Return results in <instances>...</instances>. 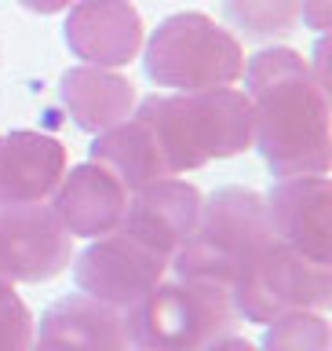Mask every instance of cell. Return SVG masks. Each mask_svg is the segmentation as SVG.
Listing matches in <instances>:
<instances>
[{
    "label": "cell",
    "mask_w": 332,
    "mask_h": 351,
    "mask_svg": "<svg viewBox=\"0 0 332 351\" xmlns=\"http://www.w3.org/2000/svg\"><path fill=\"white\" fill-rule=\"evenodd\" d=\"M248 147L252 99L238 88H216L142 99L136 114L95 136L92 161L110 169L131 194Z\"/></svg>",
    "instance_id": "cell-1"
},
{
    "label": "cell",
    "mask_w": 332,
    "mask_h": 351,
    "mask_svg": "<svg viewBox=\"0 0 332 351\" xmlns=\"http://www.w3.org/2000/svg\"><path fill=\"white\" fill-rule=\"evenodd\" d=\"M241 77L252 99V143L270 176H325L332 165L329 88L314 81L311 62L292 48H263Z\"/></svg>",
    "instance_id": "cell-2"
},
{
    "label": "cell",
    "mask_w": 332,
    "mask_h": 351,
    "mask_svg": "<svg viewBox=\"0 0 332 351\" xmlns=\"http://www.w3.org/2000/svg\"><path fill=\"white\" fill-rule=\"evenodd\" d=\"M270 241L274 234L267 227L263 194L248 186H219L208 202H201L197 227L172 256V267L179 278L234 289V282Z\"/></svg>",
    "instance_id": "cell-3"
},
{
    "label": "cell",
    "mask_w": 332,
    "mask_h": 351,
    "mask_svg": "<svg viewBox=\"0 0 332 351\" xmlns=\"http://www.w3.org/2000/svg\"><path fill=\"white\" fill-rule=\"evenodd\" d=\"M120 318L139 351H205L238 326L230 289L197 278L161 282Z\"/></svg>",
    "instance_id": "cell-4"
},
{
    "label": "cell",
    "mask_w": 332,
    "mask_h": 351,
    "mask_svg": "<svg viewBox=\"0 0 332 351\" xmlns=\"http://www.w3.org/2000/svg\"><path fill=\"white\" fill-rule=\"evenodd\" d=\"M142 70L157 88L175 92H216L245 73L238 37L205 11H175L150 33Z\"/></svg>",
    "instance_id": "cell-5"
},
{
    "label": "cell",
    "mask_w": 332,
    "mask_h": 351,
    "mask_svg": "<svg viewBox=\"0 0 332 351\" xmlns=\"http://www.w3.org/2000/svg\"><path fill=\"white\" fill-rule=\"evenodd\" d=\"M230 300L245 322H274L292 311H325L332 300V263L307 260L274 238L234 282Z\"/></svg>",
    "instance_id": "cell-6"
},
{
    "label": "cell",
    "mask_w": 332,
    "mask_h": 351,
    "mask_svg": "<svg viewBox=\"0 0 332 351\" xmlns=\"http://www.w3.org/2000/svg\"><path fill=\"white\" fill-rule=\"evenodd\" d=\"M172 260L157 256L153 249H146L142 241L120 234H103L88 245L73 263V278L77 289L92 300L114 307L117 315L131 311L150 289H157L168 274Z\"/></svg>",
    "instance_id": "cell-7"
},
{
    "label": "cell",
    "mask_w": 332,
    "mask_h": 351,
    "mask_svg": "<svg viewBox=\"0 0 332 351\" xmlns=\"http://www.w3.org/2000/svg\"><path fill=\"white\" fill-rule=\"evenodd\" d=\"M73 260V238L48 205H0V282H51Z\"/></svg>",
    "instance_id": "cell-8"
},
{
    "label": "cell",
    "mask_w": 332,
    "mask_h": 351,
    "mask_svg": "<svg viewBox=\"0 0 332 351\" xmlns=\"http://www.w3.org/2000/svg\"><path fill=\"white\" fill-rule=\"evenodd\" d=\"M270 234L307 260L332 263V186L325 176L278 180L263 197Z\"/></svg>",
    "instance_id": "cell-9"
},
{
    "label": "cell",
    "mask_w": 332,
    "mask_h": 351,
    "mask_svg": "<svg viewBox=\"0 0 332 351\" xmlns=\"http://www.w3.org/2000/svg\"><path fill=\"white\" fill-rule=\"evenodd\" d=\"M201 191L186 180H157L142 191H131L128 213L120 219V234L142 241L157 256L172 260L179 245L190 238L201 216Z\"/></svg>",
    "instance_id": "cell-10"
},
{
    "label": "cell",
    "mask_w": 332,
    "mask_h": 351,
    "mask_svg": "<svg viewBox=\"0 0 332 351\" xmlns=\"http://www.w3.org/2000/svg\"><path fill=\"white\" fill-rule=\"evenodd\" d=\"M66 44L88 66H125L142 48V15L131 0H81L66 15Z\"/></svg>",
    "instance_id": "cell-11"
},
{
    "label": "cell",
    "mask_w": 332,
    "mask_h": 351,
    "mask_svg": "<svg viewBox=\"0 0 332 351\" xmlns=\"http://www.w3.org/2000/svg\"><path fill=\"white\" fill-rule=\"evenodd\" d=\"M128 186L114 172L88 161L62 176V183L55 186L51 213L59 216L70 238H103L120 227L128 213Z\"/></svg>",
    "instance_id": "cell-12"
},
{
    "label": "cell",
    "mask_w": 332,
    "mask_h": 351,
    "mask_svg": "<svg viewBox=\"0 0 332 351\" xmlns=\"http://www.w3.org/2000/svg\"><path fill=\"white\" fill-rule=\"evenodd\" d=\"M66 176V147L55 136L18 128L0 136V205H44Z\"/></svg>",
    "instance_id": "cell-13"
},
{
    "label": "cell",
    "mask_w": 332,
    "mask_h": 351,
    "mask_svg": "<svg viewBox=\"0 0 332 351\" xmlns=\"http://www.w3.org/2000/svg\"><path fill=\"white\" fill-rule=\"evenodd\" d=\"M29 351H128L125 318L84 293L59 296L40 315Z\"/></svg>",
    "instance_id": "cell-14"
},
{
    "label": "cell",
    "mask_w": 332,
    "mask_h": 351,
    "mask_svg": "<svg viewBox=\"0 0 332 351\" xmlns=\"http://www.w3.org/2000/svg\"><path fill=\"white\" fill-rule=\"evenodd\" d=\"M59 99L70 110L73 125L84 132H106L120 125L136 106V84L106 66H73L59 81Z\"/></svg>",
    "instance_id": "cell-15"
},
{
    "label": "cell",
    "mask_w": 332,
    "mask_h": 351,
    "mask_svg": "<svg viewBox=\"0 0 332 351\" xmlns=\"http://www.w3.org/2000/svg\"><path fill=\"white\" fill-rule=\"evenodd\" d=\"M227 19L259 40L289 37L300 22V0H223Z\"/></svg>",
    "instance_id": "cell-16"
},
{
    "label": "cell",
    "mask_w": 332,
    "mask_h": 351,
    "mask_svg": "<svg viewBox=\"0 0 332 351\" xmlns=\"http://www.w3.org/2000/svg\"><path fill=\"white\" fill-rule=\"evenodd\" d=\"M332 329L322 311H292L274 318L263 333V351H329Z\"/></svg>",
    "instance_id": "cell-17"
},
{
    "label": "cell",
    "mask_w": 332,
    "mask_h": 351,
    "mask_svg": "<svg viewBox=\"0 0 332 351\" xmlns=\"http://www.w3.org/2000/svg\"><path fill=\"white\" fill-rule=\"evenodd\" d=\"M33 315L26 300L0 282V351H29L33 348Z\"/></svg>",
    "instance_id": "cell-18"
},
{
    "label": "cell",
    "mask_w": 332,
    "mask_h": 351,
    "mask_svg": "<svg viewBox=\"0 0 332 351\" xmlns=\"http://www.w3.org/2000/svg\"><path fill=\"white\" fill-rule=\"evenodd\" d=\"M300 15L311 29H325L332 15V0H300Z\"/></svg>",
    "instance_id": "cell-19"
},
{
    "label": "cell",
    "mask_w": 332,
    "mask_h": 351,
    "mask_svg": "<svg viewBox=\"0 0 332 351\" xmlns=\"http://www.w3.org/2000/svg\"><path fill=\"white\" fill-rule=\"evenodd\" d=\"M26 11H37V15H55V11H66L70 4H81V0H18Z\"/></svg>",
    "instance_id": "cell-20"
},
{
    "label": "cell",
    "mask_w": 332,
    "mask_h": 351,
    "mask_svg": "<svg viewBox=\"0 0 332 351\" xmlns=\"http://www.w3.org/2000/svg\"><path fill=\"white\" fill-rule=\"evenodd\" d=\"M205 351H259V348L248 344L245 337H234V333H230V337H219L216 344H208Z\"/></svg>",
    "instance_id": "cell-21"
}]
</instances>
